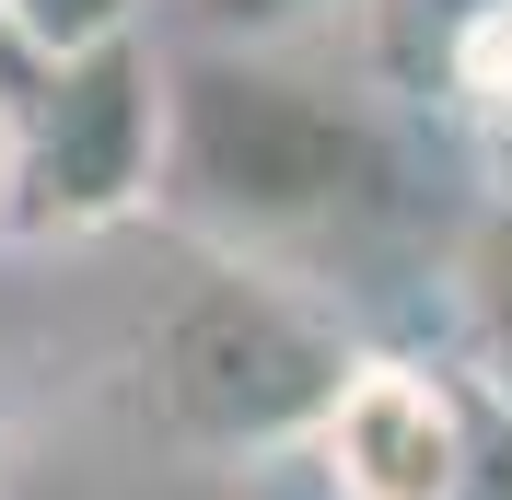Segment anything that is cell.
<instances>
[{"mask_svg": "<svg viewBox=\"0 0 512 500\" xmlns=\"http://www.w3.org/2000/svg\"><path fill=\"white\" fill-rule=\"evenodd\" d=\"M443 303H454V373L478 384V407L512 419V198L466 210V233L443 256Z\"/></svg>", "mask_w": 512, "mask_h": 500, "instance_id": "5b68a950", "label": "cell"}, {"mask_svg": "<svg viewBox=\"0 0 512 500\" xmlns=\"http://www.w3.org/2000/svg\"><path fill=\"white\" fill-rule=\"evenodd\" d=\"M478 442H489V407L466 373H431L408 349H361V373L338 384L303 466L326 500H466Z\"/></svg>", "mask_w": 512, "mask_h": 500, "instance_id": "277c9868", "label": "cell"}, {"mask_svg": "<svg viewBox=\"0 0 512 500\" xmlns=\"http://www.w3.org/2000/svg\"><path fill=\"white\" fill-rule=\"evenodd\" d=\"M361 373L350 314L280 256H210L140 338V419L198 466H303L338 384Z\"/></svg>", "mask_w": 512, "mask_h": 500, "instance_id": "6da1fadb", "label": "cell"}, {"mask_svg": "<svg viewBox=\"0 0 512 500\" xmlns=\"http://www.w3.org/2000/svg\"><path fill=\"white\" fill-rule=\"evenodd\" d=\"M384 198V128L361 94L315 70L268 59V47H175V163H163V210L210 233L222 256H268L315 221Z\"/></svg>", "mask_w": 512, "mask_h": 500, "instance_id": "7a4b0ae2", "label": "cell"}, {"mask_svg": "<svg viewBox=\"0 0 512 500\" xmlns=\"http://www.w3.org/2000/svg\"><path fill=\"white\" fill-rule=\"evenodd\" d=\"M512 0H361V47H373V82L384 94H431L454 105L466 59H478V35L501 24Z\"/></svg>", "mask_w": 512, "mask_h": 500, "instance_id": "8992f818", "label": "cell"}, {"mask_svg": "<svg viewBox=\"0 0 512 500\" xmlns=\"http://www.w3.org/2000/svg\"><path fill=\"white\" fill-rule=\"evenodd\" d=\"M454 128H466L478 198H512V12L478 35V59H466V82H454Z\"/></svg>", "mask_w": 512, "mask_h": 500, "instance_id": "52a82bcc", "label": "cell"}, {"mask_svg": "<svg viewBox=\"0 0 512 500\" xmlns=\"http://www.w3.org/2000/svg\"><path fill=\"white\" fill-rule=\"evenodd\" d=\"M245 500H326V489H315V466H256Z\"/></svg>", "mask_w": 512, "mask_h": 500, "instance_id": "7c38bea8", "label": "cell"}, {"mask_svg": "<svg viewBox=\"0 0 512 500\" xmlns=\"http://www.w3.org/2000/svg\"><path fill=\"white\" fill-rule=\"evenodd\" d=\"M198 12H210V35H280L303 12H326V0H198Z\"/></svg>", "mask_w": 512, "mask_h": 500, "instance_id": "9c48e42d", "label": "cell"}, {"mask_svg": "<svg viewBox=\"0 0 512 500\" xmlns=\"http://www.w3.org/2000/svg\"><path fill=\"white\" fill-rule=\"evenodd\" d=\"M24 210V94H0V221Z\"/></svg>", "mask_w": 512, "mask_h": 500, "instance_id": "8fae6325", "label": "cell"}, {"mask_svg": "<svg viewBox=\"0 0 512 500\" xmlns=\"http://www.w3.org/2000/svg\"><path fill=\"white\" fill-rule=\"evenodd\" d=\"M175 163V59L140 35H105L82 59H47L24 94V233H117L163 210Z\"/></svg>", "mask_w": 512, "mask_h": 500, "instance_id": "3957f363", "label": "cell"}, {"mask_svg": "<svg viewBox=\"0 0 512 500\" xmlns=\"http://www.w3.org/2000/svg\"><path fill=\"white\" fill-rule=\"evenodd\" d=\"M466 500H512V419L489 407V442H478V477H466Z\"/></svg>", "mask_w": 512, "mask_h": 500, "instance_id": "30bf717a", "label": "cell"}, {"mask_svg": "<svg viewBox=\"0 0 512 500\" xmlns=\"http://www.w3.org/2000/svg\"><path fill=\"white\" fill-rule=\"evenodd\" d=\"M0 35L47 70V59L105 47V35H140V0H0Z\"/></svg>", "mask_w": 512, "mask_h": 500, "instance_id": "ba28073f", "label": "cell"}]
</instances>
